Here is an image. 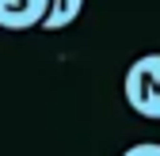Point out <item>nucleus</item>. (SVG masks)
I'll return each mask as SVG.
<instances>
[{
    "instance_id": "f257e3e1",
    "label": "nucleus",
    "mask_w": 160,
    "mask_h": 156,
    "mask_svg": "<svg viewBox=\"0 0 160 156\" xmlns=\"http://www.w3.org/2000/svg\"><path fill=\"white\" fill-rule=\"evenodd\" d=\"M126 103L141 114V118L160 122V53H145L126 69Z\"/></svg>"
},
{
    "instance_id": "7ed1b4c3",
    "label": "nucleus",
    "mask_w": 160,
    "mask_h": 156,
    "mask_svg": "<svg viewBox=\"0 0 160 156\" xmlns=\"http://www.w3.org/2000/svg\"><path fill=\"white\" fill-rule=\"evenodd\" d=\"M80 8H84V0H50V12H46L42 31H61V27H69L72 19L80 15Z\"/></svg>"
},
{
    "instance_id": "20e7f679",
    "label": "nucleus",
    "mask_w": 160,
    "mask_h": 156,
    "mask_svg": "<svg viewBox=\"0 0 160 156\" xmlns=\"http://www.w3.org/2000/svg\"><path fill=\"white\" fill-rule=\"evenodd\" d=\"M122 156H160V145H152V141H141V145H133V149H126Z\"/></svg>"
},
{
    "instance_id": "f03ea898",
    "label": "nucleus",
    "mask_w": 160,
    "mask_h": 156,
    "mask_svg": "<svg viewBox=\"0 0 160 156\" xmlns=\"http://www.w3.org/2000/svg\"><path fill=\"white\" fill-rule=\"evenodd\" d=\"M50 0H0V27L4 31H31L42 27Z\"/></svg>"
}]
</instances>
